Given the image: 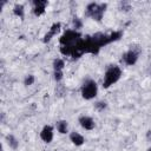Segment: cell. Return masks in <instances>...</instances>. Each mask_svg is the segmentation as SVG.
I'll use <instances>...</instances> for the list:
<instances>
[{"label":"cell","instance_id":"cell-1","mask_svg":"<svg viewBox=\"0 0 151 151\" xmlns=\"http://www.w3.org/2000/svg\"><path fill=\"white\" fill-rule=\"evenodd\" d=\"M123 33L120 31L112 32L110 34L105 33H96L93 35H87L85 38L79 39L74 45L70 46H61L60 52L64 55H71L73 59L80 58L84 53H91V54H98L100 48L110 42L117 41L122 38Z\"/></svg>","mask_w":151,"mask_h":151},{"label":"cell","instance_id":"cell-2","mask_svg":"<svg viewBox=\"0 0 151 151\" xmlns=\"http://www.w3.org/2000/svg\"><path fill=\"white\" fill-rule=\"evenodd\" d=\"M107 5L106 4H98V2H91L87 5L86 11H85V15L92 18L93 20L100 21L103 19L104 12L106 9Z\"/></svg>","mask_w":151,"mask_h":151},{"label":"cell","instance_id":"cell-3","mask_svg":"<svg viewBox=\"0 0 151 151\" xmlns=\"http://www.w3.org/2000/svg\"><path fill=\"white\" fill-rule=\"evenodd\" d=\"M122 76V70L119 66L117 65H110L105 72V79H104V83H103V86L105 88L110 87L111 85H113L114 83H117L119 80Z\"/></svg>","mask_w":151,"mask_h":151},{"label":"cell","instance_id":"cell-4","mask_svg":"<svg viewBox=\"0 0 151 151\" xmlns=\"http://www.w3.org/2000/svg\"><path fill=\"white\" fill-rule=\"evenodd\" d=\"M79 39H81V34L79 32H77L76 29H67L59 39V42L61 46H70V45H74Z\"/></svg>","mask_w":151,"mask_h":151},{"label":"cell","instance_id":"cell-5","mask_svg":"<svg viewBox=\"0 0 151 151\" xmlns=\"http://www.w3.org/2000/svg\"><path fill=\"white\" fill-rule=\"evenodd\" d=\"M97 92H98V87H97V84L94 80L92 79H88L84 83L83 87H81V96L84 99H92L97 96Z\"/></svg>","mask_w":151,"mask_h":151},{"label":"cell","instance_id":"cell-6","mask_svg":"<svg viewBox=\"0 0 151 151\" xmlns=\"http://www.w3.org/2000/svg\"><path fill=\"white\" fill-rule=\"evenodd\" d=\"M138 55H139V51H136L134 48H131V50H129L126 53L123 54L122 60H123L126 65L131 66V65H134V64H136V61H137V59H138Z\"/></svg>","mask_w":151,"mask_h":151},{"label":"cell","instance_id":"cell-7","mask_svg":"<svg viewBox=\"0 0 151 151\" xmlns=\"http://www.w3.org/2000/svg\"><path fill=\"white\" fill-rule=\"evenodd\" d=\"M47 1L46 0H34L33 1V12L37 17H40L41 14L45 13V8L47 6Z\"/></svg>","mask_w":151,"mask_h":151},{"label":"cell","instance_id":"cell-8","mask_svg":"<svg viewBox=\"0 0 151 151\" xmlns=\"http://www.w3.org/2000/svg\"><path fill=\"white\" fill-rule=\"evenodd\" d=\"M40 138L45 142V143H51L53 139V127L50 125L44 126V129L40 132Z\"/></svg>","mask_w":151,"mask_h":151},{"label":"cell","instance_id":"cell-9","mask_svg":"<svg viewBox=\"0 0 151 151\" xmlns=\"http://www.w3.org/2000/svg\"><path fill=\"white\" fill-rule=\"evenodd\" d=\"M60 22H54L52 26H51V28H50V31L45 34V37H44V39H42V41L44 42H48L51 39H52V37L53 35H55L58 32H59V29H60Z\"/></svg>","mask_w":151,"mask_h":151},{"label":"cell","instance_id":"cell-10","mask_svg":"<svg viewBox=\"0 0 151 151\" xmlns=\"http://www.w3.org/2000/svg\"><path fill=\"white\" fill-rule=\"evenodd\" d=\"M79 123L81 125V127H84L85 130H92L94 127V122L91 117L87 116H81L79 117Z\"/></svg>","mask_w":151,"mask_h":151},{"label":"cell","instance_id":"cell-11","mask_svg":"<svg viewBox=\"0 0 151 151\" xmlns=\"http://www.w3.org/2000/svg\"><path fill=\"white\" fill-rule=\"evenodd\" d=\"M70 139H71V142H72L76 146H80V145H83L84 142H85L84 137H83L80 133H78V132H71Z\"/></svg>","mask_w":151,"mask_h":151},{"label":"cell","instance_id":"cell-12","mask_svg":"<svg viewBox=\"0 0 151 151\" xmlns=\"http://www.w3.org/2000/svg\"><path fill=\"white\" fill-rule=\"evenodd\" d=\"M6 140H7V143H8V145L12 147V149H18V146H19V142L17 140V138L13 136V134H7L6 136Z\"/></svg>","mask_w":151,"mask_h":151},{"label":"cell","instance_id":"cell-13","mask_svg":"<svg viewBox=\"0 0 151 151\" xmlns=\"http://www.w3.org/2000/svg\"><path fill=\"white\" fill-rule=\"evenodd\" d=\"M64 66H65L64 60H61V59H59V58L55 59V60L53 61V68H54V72H63Z\"/></svg>","mask_w":151,"mask_h":151},{"label":"cell","instance_id":"cell-14","mask_svg":"<svg viewBox=\"0 0 151 151\" xmlns=\"http://www.w3.org/2000/svg\"><path fill=\"white\" fill-rule=\"evenodd\" d=\"M67 129H68V124L66 120H60L57 123V130L60 132V133H66L67 132Z\"/></svg>","mask_w":151,"mask_h":151},{"label":"cell","instance_id":"cell-15","mask_svg":"<svg viewBox=\"0 0 151 151\" xmlns=\"http://www.w3.org/2000/svg\"><path fill=\"white\" fill-rule=\"evenodd\" d=\"M13 13H14L17 17H19V18H24V14H25V12H24V6L20 5V4H17V5L13 7Z\"/></svg>","mask_w":151,"mask_h":151},{"label":"cell","instance_id":"cell-16","mask_svg":"<svg viewBox=\"0 0 151 151\" xmlns=\"http://www.w3.org/2000/svg\"><path fill=\"white\" fill-rule=\"evenodd\" d=\"M119 8H120V11H129V9H131V5H130V2H127V1H122V2H119Z\"/></svg>","mask_w":151,"mask_h":151},{"label":"cell","instance_id":"cell-17","mask_svg":"<svg viewBox=\"0 0 151 151\" xmlns=\"http://www.w3.org/2000/svg\"><path fill=\"white\" fill-rule=\"evenodd\" d=\"M81 26H83L81 20H80L78 17H74V18H73V27H74L76 29H78V28H81Z\"/></svg>","mask_w":151,"mask_h":151},{"label":"cell","instance_id":"cell-18","mask_svg":"<svg viewBox=\"0 0 151 151\" xmlns=\"http://www.w3.org/2000/svg\"><path fill=\"white\" fill-rule=\"evenodd\" d=\"M34 83V76H32V74H28L26 78H25V80H24V84L26 85V86H29V85H32Z\"/></svg>","mask_w":151,"mask_h":151},{"label":"cell","instance_id":"cell-19","mask_svg":"<svg viewBox=\"0 0 151 151\" xmlns=\"http://www.w3.org/2000/svg\"><path fill=\"white\" fill-rule=\"evenodd\" d=\"M96 109L98 110V111H103L104 109H106V103L105 101H98V103H96Z\"/></svg>","mask_w":151,"mask_h":151},{"label":"cell","instance_id":"cell-20","mask_svg":"<svg viewBox=\"0 0 151 151\" xmlns=\"http://www.w3.org/2000/svg\"><path fill=\"white\" fill-rule=\"evenodd\" d=\"M54 79L55 81H60L63 79V72H54Z\"/></svg>","mask_w":151,"mask_h":151},{"label":"cell","instance_id":"cell-21","mask_svg":"<svg viewBox=\"0 0 151 151\" xmlns=\"http://www.w3.org/2000/svg\"><path fill=\"white\" fill-rule=\"evenodd\" d=\"M147 151H151V147H150V149H149V150H147Z\"/></svg>","mask_w":151,"mask_h":151}]
</instances>
